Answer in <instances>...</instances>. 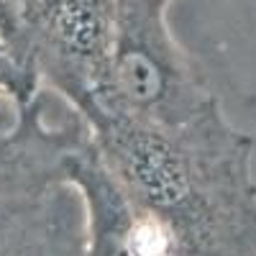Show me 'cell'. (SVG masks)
<instances>
[{
    "mask_svg": "<svg viewBox=\"0 0 256 256\" xmlns=\"http://www.w3.org/2000/svg\"><path fill=\"white\" fill-rule=\"evenodd\" d=\"M16 118H18V105L8 100L6 95H0V136L16 123Z\"/></svg>",
    "mask_w": 256,
    "mask_h": 256,
    "instance_id": "52a82bcc",
    "label": "cell"
},
{
    "mask_svg": "<svg viewBox=\"0 0 256 256\" xmlns=\"http://www.w3.org/2000/svg\"><path fill=\"white\" fill-rule=\"evenodd\" d=\"M166 3H172V0H166Z\"/></svg>",
    "mask_w": 256,
    "mask_h": 256,
    "instance_id": "9c48e42d",
    "label": "cell"
},
{
    "mask_svg": "<svg viewBox=\"0 0 256 256\" xmlns=\"http://www.w3.org/2000/svg\"><path fill=\"white\" fill-rule=\"evenodd\" d=\"M84 205L70 182L0 205V256H84Z\"/></svg>",
    "mask_w": 256,
    "mask_h": 256,
    "instance_id": "5b68a950",
    "label": "cell"
},
{
    "mask_svg": "<svg viewBox=\"0 0 256 256\" xmlns=\"http://www.w3.org/2000/svg\"><path fill=\"white\" fill-rule=\"evenodd\" d=\"M84 123L123 192L164 218L192 256H256L254 138L220 102L180 128L113 113Z\"/></svg>",
    "mask_w": 256,
    "mask_h": 256,
    "instance_id": "6da1fadb",
    "label": "cell"
},
{
    "mask_svg": "<svg viewBox=\"0 0 256 256\" xmlns=\"http://www.w3.org/2000/svg\"><path fill=\"white\" fill-rule=\"evenodd\" d=\"M49 98L41 90L18 105V118L0 136V205L34 198L67 182L70 159L90 138V128L72 110L70 118L49 120Z\"/></svg>",
    "mask_w": 256,
    "mask_h": 256,
    "instance_id": "277c9868",
    "label": "cell"
},
{
    "mask_svg": "<svg viewBox=\"0 0 256 256\" xmlns=\"http://www.w3.org/2000/svg\"><path fill=\"white\" fill-rule=\"evenodd\" d=\"M41 90H44L41 80L16 56L6 36L0 34V95H6L16 105H24L34 100Z\"/></svg>",
    "mask_w": 256,
    "mask_h": 256,
    "instance_id": "8992f818",
    "label": "cell"
},
{
    "mask_svg": "<svg viewBox=\"0 0 256 256\" xmlns=\"http://www.w3.org/2000/svg\"><path fill=\"white\" fill-rule=\"evenodd\" d=\"M120 0H13L3 36L44 88L84 116L105 88Z\"/></svg>",
    "mask_w": 256,
    "mask_h": 256,
    "instance_id": "3957f363",
    "label": "cell"
},
{
    "mask_svg": "<svg viewBox=\"0 0 256 256\" xmlns=\"http://www.w3.org/2000/svg\"><path fill=\"white\" fill-rule=\"evenodd\" d=\"M10 8H13V0H0V34H3V28L8 26Z\"/></svg>",
    "mask_w": 256,
    "mask_h": 256,
    "instance_id": "ba28073f",
    "label": "cell"
},
{
    "mask_svg": "<svg viewBox=\"0 0 256 256\" xmlns=\"http://www.w3.org/2000/svg\"><path fill=\"white\" fill-rule=\"evenodd\" d=\"M218 102L205 72L169 26L166 0H120L108 80L82 120L113 113L180 128Z\"/></svg>",
    "mask_w": 256,
    "mask_h": 256,
    "instance_id": "7a4b0ae2",
    "label": "cell"
}]
</instances>
